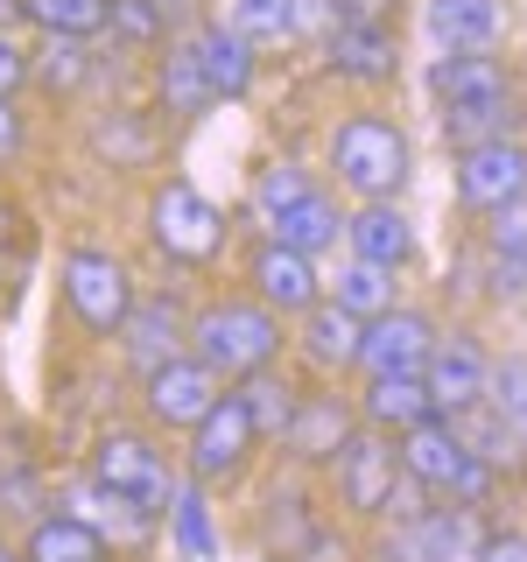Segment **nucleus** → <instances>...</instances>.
<instances>
[{
    "label": "nucleus",
    "mask_w": 527,
    "mask_h": 562,
    "mask_svg": "<svg viewBox=\"0 0 527 562\" xmlns=\"http://www.w3.org/2000/svg\"><path fill=\"white\" fill-rule=\"evenodd\" d=\"M485 380H492V351L479 345L471 324H450L444 338L429 345V359H422V386H429L436 415H450V422L485 408Z\"/></svg>",
    "instance_id": "nucleus-14"
},
{
    "label": "nucleus",
    "mask_w": 527,
    "mask_h": 562,
    "mask_svg": "<svg viewBox=\"0 0 527 562\" xmlns=\"http://www.w3.org/2000/svg\"><path fill=\"white\" fill-rule=\"evenodd\" d=\"M514 246H527V198L500 204L485 218V254H514Z\"/></svg>",
    "instance_id": "nucleus-40"
},
{
    "label": "nucleus",
    "mask_w": 527,
    "mask_h": 562,
    "mask_svg": "<svg viewBox=\"0 0 527 562\" xmlns=\"http://www.w3.org/2000/svg\"><path fill=\"white\" fill-rule=\"evenodd\" d=\"M485 408H492V415H506V422H514V429L527 436V351H500V359H492Z\"/></svg>",
    "instance_id": "nucleus-38"
},
{
    "label": "nucleus",
    "mask_w": 527,
    "mask_h": 562,
    "mask_svg": "<svg viewBox=\"0 0 527 562\" xmlns=\"http://www.w3.org/2000/svg\"><path fill=\"white\" fill-rule=\"evenodd\" d=\"M233 394L246 401V415H254V429L268 436V443H281V429H289L295 401H303V380L289 373V366H260V373H246Z\"/></svg>",
    "instance_id": "nucleus-31"
},
{
    "label": "nucleus",
    "mask_w": 527,
    "mask_h": 562,
    "mask_svg": "<svg viewBox=\"0 0 527 562\" xmlns=\"http://www.w3.org/2000/svg\"><path fill=\"white\" fill-rule=\"evenodd\" d=\"M239 289L254 295V303H268L281 324H295L303 310L324 303V268H316L310 254H295V246L254 233V246L239 254Z\"/></svg>",
    "instance_id": "nucleus-10"
},
{
    "label": "nucleus",
    "mask_w": 527,
    "mask_h": 562,
    "mask_svg": "<svg viewBox=\"0 0 527 562\" xmlns=\"http://www.w3.org/2000/svg\"><path fill=\"white\" fill-rule=\"evenodd\" d=\"M29 78H35V35L14 22V29H0V99H22Z\"/></svg>",
    "instance_id": "nucleus-39"
},
{
    "label": "nucleus",
    "mask_w": 527,
    "mask_h": 562,
    "mask_svg": "<svg viewBox=\"0 0 527 562\" xmlns=\"http://www.w3.org/2000/svg\"><path fill=\"white\" fill-rule=\"evenodd\" d=\"M436 127H444V148H471V140H500V134H514L520 127V99H506V105H464V113H436Z\"/></svg>",
    "instance_id": "nucleus-37"
},
{
    "label": "nucleus",
    "mask_w": 527,
    "mask_h": 562,
    "mask_svg": "<svg viewBox=\"0 0 527 562\" xmlns=\"http://www.w3.org/2000/svg\"><path fill=\"white\" fill-rule=\"evenodd\" d=\"M113 0H22L29 35H70V43H105Z\"/></svg>",
    "instance_id": "nucleus-33"
},
{
    "label": "nucleus",
    "mask_w": 527,
    "mask_h": 562,
    "mask_svg": "<svg viewBox=\"0 0 527 562\" xmlns=\"http://www.w3.org/2000/svg\"><path fill=\"white\" fill-rule=\"evenodd\" d=\"M422 29L436 49H500L514 8L506 0H422Z\"/></svg>",
    "instance_id": "nucleus-24"
},
{
    "label": "nucleus",
    "mask_w": 527,
    "mask_h": 562,
    "mask_svg": "<svg viewBox=\"0 0 527 562\" xmlns=\"http://www.w3.org/2000/svg\"><path fill=\"white\" fill-rule=\"evenodd\" d=\"M457 436H464V450H471V457H485V464H492V471H506V479H520V471H527V436H520L506 415L471 408V415H457Z\"/></svg>",
    "instance_id": "nucleus-34"
},
{
    "label": "nucleus",
    "mask_w": 527,
    "mask_h": 562,
    "mask_svg": "<svg viewBox=\"0 0 527 562\" xmlns=\"http://www.w3.org/2000/svg\"><path fill=\"white\" fill-rule=\"evenodd\" d=\"M260 239H281V246H295V254H310V260L338 254V246H345V204H338V190H330V183L303 190L289 211H274V218L260 225Z\"/></svg>",
    "instance_id": "nucleus-23"
},
{
    "label": "nucleus",
    "mask_w": 527,
    "mask_h": 562,
    "mask_svg": "<svg viewBox=\"0 0 527 562\" xmlns=\"http://www.w3.org/2000/svg\"><path fill=\"white\" fill-rule=\"evenodd\" d=\"M105 35H113L120 57H155V49L176 35V22L155 0H113V22H105Z\"/></svg>",
    "instance_id": "nucleus-35"
},
{
    "label": "nucleus",
    "mask_w": 527,
    "mask_h": 562,
    "mask_svg": "<svg viewBox=\"0 0 527 562\" xmlns=\"http://www.w3.org/2000/svg\"><path fill=\"white\" fill-rule=\"evenodd\" d=\"M211 14H218L233 35H246L260 57L303 43V0H211Z\"/></svg>",
    "instance_id": "nucleus-26"
},
{
    "label": "nucleus",
    "mask_w": 527,
    "mask_h": 562,
    "mask_svg": "<svg viewBox=\"0 0 527 562\" xmlns=\"http://www.w3.org/2000/svg\"><path fill=\"white\" fill-rule=\"evenodd\" d=\"M85 485H99L105 499H127V506L162 520L176 485H183V471H176V457L162 450V436H155L148 422H113V429H99L92 450H85Z\"/></svg>",
    "instance_id": "nucleus-4"
},
{
    "label": "nucleus",
    "mask_w": 527,
    "mask_h": 562,
    "mask_svg": "<svg viewBox=\"0 0 527 562\" xmlns=\"http://www.w3.org/2000/svg\"><path fill=\"white\" fill-rule=\"evenodd\" d=\"M324 176L345 190L351 204L373 198H401L415 183V134L401 127L380 105H359V113H338L324 127Z\"/></svg>",
    "instance_id": "nucleus-1"
},
{
    "label": "nucleus",
    "mask_w": 527,
    "mask_h": 562,
    "mask_svg": "<svg viewBox=\"0 0 527 562\" xmlns=\"http://www.w3.org/2000/svg\"><path fill=\"white\" fill-rule=\"evenodd\" d=\"M479 562H527V535H520V527H485Z\"/></svg>",
    "instance_id": "nucleus-43"
},
{
    "label": "nucleus",
    "mask_w": 527,
    "mask_h": 562,
    "mask_svg": "<svg viewBox=\"0 0 527 562\" xmlns=\"http://www.w3.org/2000/svg\"><path fill=\"white\" fill-rule=\"evenodd\" d=\"M260 450H268V436L254 429L246 401L225 386V394L204 408V422L183 436V450H176V471H183L190 485H204V492H225V485H239L246 471H254Z\"/></svg>",
    "instance_id": "nucleus-6"
},
{
    "label": "nucleus",
    "mask_w": 527,
    "mask_h": 562,
    "mask_svg": "<svg viewBox=\"0 0 527 562\" xmlns=\"http://www.w3.org/2000/svg\"><path fill=\"white\" fill-rule=\"evenodd\" d=\"M436 338H444V316L401 295L394 310L366 316V330H359V380L366 373H422V359H429Z\"/></svg>",
    "instance_id": "nucleus-15"
},
{
    "label": "nucleus",
    "mask_w": 527,
    "mask_h": 562,
    "mask_svg": "<svg viewBox=\"0 0 527 562\" xmlns=\"http://www.w3.org/2000/svg\"><path fill=\"white\" fill-rule=\"evenodd\" d=\"M148 105L162 120H176V127H190V120H204L211 105V85H204V70H198V57L183 49V35H169L162 49L148 57Z\"/></svg>",
    "instance_id": "nucleus-21"
},
{
    "label": "nucleus",
    "mask_w": 527,
    "mask_h": 562,
    "mask_svg": "<svg viewBox=\"0 0 527 562\" xmlns=\"http://www.w3.org/2000/svg\"><path fill=\"white\" fill-rule=\"evenodd\" d=\"M14 233H22V204L0 198V239H14Z\"/></svg>",
    "instance_id": "nucleus-45"
},
{
    "label": "nucleus",
    "mask_w": 527,
    "mask_h": 562,
    "mask_svg": "<svg viewBox=\"0 0 527 562\" xmlns=\"http://www.w3.org/2000/svg\"><path fill=\"white\" fill-rule=\"evenodd\" d=\"M169 549L183 555V562H225V535H218V506H211V492L204 485H176V499H169Z\"/></svg>",
    "instance_id": "nucleus-27"
},
{
    "label": "nucleus",
    "mask_w": 527,
    "mask_h": 562,
    "mask_svg": "<svg viewBox=\"0 0 527 562\" xmlns=\"http://www.w3.org/2000/svg\"><path fill=\"white\" fill-rule=\"evenodd\" d=\"M401 443V471L429 492V499H444V492L457 485V471L471 464V450H464V436H457V422L450 415H429L422 429H408V436H394Z\"/></svg>",
    "instance_id": "nucleus-25"
},
{
    "label": "nucleus",
    "mask_w": 527,
    "mask_h": 562,
    "mask_svg": "<svg viewBox=\"0 0 527 562\" xmlns=\"http://www.w3.org/2000/svg\"><path fill=\"white\" fill-rule=\"evenodd\" d=\"M134 295H141V281H134L127 254L92 246V239H78V246L57 254V303L70 310V324H78L85 338L113 345V330L127 324V310H134Z\"/></svg>",
    "instance_id": "nucleus-5"
},
{
    "label": "nucleus",
    "mask_w": 527,
    "mask_h": 562,
    "mask_svg": "<svg viewBox=\"0 0 527 562\" xmlns=\"http://www.w3.org/2000/svg\"><path fill=\"white\" fill-rule=\"evenodd\" d=\"M99 78V43H70V35H35V92L49 99H78Z\"/></svg>",
    "instance_id": "nucleus-29"
},
{
    "label": "nucleus",
    "mask_w": 527,
    "mask_h": 562,
    "mask_svg": "<svg viewBox=\"0 0 527 562\" xmlns=\"http://www.w3.org/2000/svg\"><path fill=\"white\" fill-rule=\"evenodd\" d=\"M49 506H57V499H49L43 471H35L22 450H0V520H22L29 527L35 514H49Z\"/></svg>",
    "instance_id": "nucleus-36"
},
{
    "label": "nucleus",
    "mask_w": 527,
    "mask_h": 562,
    "mask_svg": "<svg viewBox=\"0 0 527 562\" xmlns=\"http://www.w3.org/2000/svg\"><path fill=\"white\" fill-rule=\"evenodd\" d=\"M422 85H429L436 113H464V105H506L514 99V70H506L500 49H436Z\"/></svg>",
    "instance_id": "nucleus-18"
},
{
    "label": "nucleus",
    "mask_w": 527,
    "mask_h": 562,
    "mask_svg": "<svg viewBox=\"0 0 527 562\" xmlns=\"http://www.w3.org/2000/svg\"><path fill=\"white\" fill-rule=\"evenodd\" d=\"M485 281H492V295H527V246H514V254H485Z\"/></svg>",
    "instance_id": "nucleus-41"
},
{
    "label": "nucleus",
    "mask_w": 527,
    "mask_h": 562,
    "mask_svg": "<svg viewBox=\"0 0 527 562\" xmlns=\"http://www.w3.org/2000/svg\"><path fill=\"white\" fill-rule=\"evenodd\" d=\"M324 479H330V499H338L345 520L380 527L386 506H394V485H401V443L359 422V429L345 436V450L324 464Z\"/></svg>",
    "instance_id": "nucleus-7"
},
{
    "label": "nucleus",
    "mask_w": 527,
    "mask_h": 562,
    "mask_svg": "<svg viewBox=\"0 0 527 562\" xmlns=\"http://www.w3.org/2000/svg\"><path fill=\"white\" fill-rule=\"evenodd\" d=\"M359 330H366L359 316L324 295L316 310H303L289 324V359L303 366V380H351L359 373Z\"/></svg>",
    "instance_id": "nucleus-17"
},
{
    "label": "nucleus",
    "mask_w": 527,
    "mask_h": 562,
    "mask_svg": "<svg viewBox=\"0 0 527 562\" xmlns=\"http://www.w3.org/2000/svg\"><path fill=\"white\" fill-rule=\"evenodd\" d=\"M303 190H316V169H303L295 155H281V162H260L254 169V183H246V204H239V218H246V233H260V225L274 218V211H289Z\"/></svg>",
    "instance_id": "nucleus-32"
},
{
    "label": "nucleus",
    "mask_w": 527,
    "mask_h": 562,
    "mask_svg": "<svg viewBox=\"0 0 527 562\" xmlns=\"http://www.w3.org/2000/svg\"><path fill=\"white\" fill-rule=\"evenodd\" d=\"M359 429V408H351V394L338 380H310L303 401H295L289 429H281V457H289L295 471H324L330 457L345 450V436Z\"/></svg>",
    "instance_id": "nucleus-11"
},
{
    "label": "nucleus",
    "mask_w": 527,
    "mask_h": 562,
    "mask_svg": "<svg viewBox=\"0 0 527 562\" xmlns=\"http://www.w3.org/2000/svg\"><path fill=\"white\" fill-rule=\"evenodd\" d=\"M485 514H471V506H450L436 499L429 514L415 520V562H479V541H485Z\"/></svg>",
    "instance_id": "nucleus-28"
},
{
    "label": "nucleus",
    "mask_w": 527,
    "mask_h": 562,
    "mask_svg": "<svg viewBox=\"0 0 527 562\" xmlns=\"http://www.w3.org/2000/svg\"><path fill=\"white\" fill-rule=\"evenodd\" d=\"M176 35H183V49L198 57V70H204V85H211V99H218V105H246V99H254V85H260V49L246 43V35H233L211 8H204L190 29H176Z\"/></svg>",
    "instance_id": "nucleus-16"
},
{
    "label": "nucleus",
    "mask_w": 527,
    "mask_h": 562,
    "mask_svg": "<svg viewBox=\"0 0 527 562\" xmlns=\"http://www.w3.org/2000/svg\"><path fill=\"white\" fill-rule=\"evenodd\" d=\"M330 8H338V22H394L401 29V8H408V0H330Z\"/></svg>",
    "instance_id": "nucleus-44"
},
{
    "label": "nucleus",
    "mask_w": 527,
    "mask_h": 562,
    "mask_svg": "<svg viewBox=\"0 0 527 562\" xmlns=\"http://www.w3.org/2000/svg\"><path fill=\"white\" fill-rule=\"evenodd\" d=\"M330 85H351V92H386L401 78V29L394 22H338L316 43Z\"/></svg>",
    "instance_id": "nucleus-12"
},
{
    "label": "nucleus",
    "mask_w": 527,
    "mask_h": 562,
    "mask_svg": "<svg viewBox=\"0 0 527 562\" xmlns=\"http://www.w3.org/2000/svg\"><path fill=\"white\" fill-rule=\"evenodd\" d=\"M113 351H120V366H127L134 380L155 373V366L176 359V351H190V303L176 289H141L127 324L113 330Z\"/></svg>",
    "instance_id": "nucleus-13"
},
{
    "label": "nucleus",
    "mask_w": 527,
    "mask_h": 562,
    "mask_svg": "<svg viewBox=\"0 0 527 562\" xmlns=\"http://www.w3.org/2000/svg\"><path fill=\"white\" fill-rule=\"evenodd\" d=\"M351 408H359L366 429L408 436V429H422V422L436 415V401H429V386H422V373H366L351 386Z\"/></svg>",
    "instance_id": "nucleus-22"
},
{
    "label": "nucleus",
    "mask_w": 527,
    "mask_h": 562,
    "mask_svg": "<svg viewBox=\"0 0 527 562\" xmlns=\"http://www.w3.org/2000/svg\"><path fill=\"white\" fill-rule=\"evenodd\" d=\"M141 233H148V246L169 268H218L225 246H233V211L211 198V190H198L190 176H155Z\"/></svg>",
    "instance_id": "nucleus-3"
},
{
    "label": "nucleus",
    "mask_w": 527,
    "mask_h": 562,
    "mask_svg": "<svg viewBox=\"0 0 527 562\" xmlns=\"http://www.w3.org/2000/svg\"><path fill=\"white\" fill-rule=\"evenodd\" d=\"M345 254L351 260H373V268L408 274V260H415V218L401 211V198L345 204Z\"/></svg>",
    "instance_id": "nucleus-19"
},
{
    "label": "nucleus",
    "mask_w": 527,
    "mask_h": 562,
    "mask_svg": "<svg viewBox=\"0 0 527 562\" xmlns=\"http://www.w3.org/2000/svg\"><path fill=\"white\" fill-rule=\"evenodd\" d=\"M22 562H113L120 549L99 535V520H85L78 506H49V514H35L22 527Z\"/></svg>",
    "instance_id": "nucleus-20"
},
{
    "label": "nucleus",
    "mask_w": 527,
    "mask_h": 562,
    "mask_svg": "<svg viewBox=\"0 0 527 562\" xmlns=\"http://www.w3.org/2000/svg\"><path fill=\"white\" fill-rule=\"evenodd\" d=\"M113 562H120V555H113Z\"/></svg>",
    "instance_id": "nucleus-47"
},
{
    "label": "nucleus",
    "mask_w": 527,
    "mask_h": 562,
    "mask_svg": "<svg viewBox=\"0 0 527 562\" xmlns=\"http://www.w3.org/2000/svg\"><path fill=\"white\" fill-rule=\"evenodd\" d=\"M450 198L471 218H492L500 204L527 198V140L500 134V140H471V148L450 155Z\"/></svg>",
    "instance_id": "nucleus-9"
},
{
    "label": "nucleus",
    "mask_w": 527,
    "mask_h": 562,
    "mask_svg": "<svg viewBox=\"0 0 527 562\" xmlns=\"http://www.w3.org/2000/svg\"><path fill=\"white\" fill-rule=\"evenodd\" d=\"M0 562H22V549H14V541H0Z\"/></svg>",
    "instance_id": "nucleus-46"
},
{
    "label": "nucleus",
    "mask_w": 527,
    "mask_h": 562,
    "mask_svg": "<svg viewBox=\"0 0 527 562\" xmlns=\"http://www.w3.org/2000/svg\"><path fill=\"white\" fill-rule=\"evenodd\" d=\"M190 359H204L225 386H239L246 373L289 359V324L246 289H218L204 303H190Z\"/></svg>",
    "instance_id": "nucleus-2"
},
{
    "label": "nucleus",
    "mask_w": 527,
    "mask_h": 562,
    "mask_svg": "<svg viewBox=\"0 0 527 562\" xmlns=\"http://www.w3.org/2000/svg\"><path fill=\"white\" fill-rule=\"evenodd\" d=\"M29 155V113L22 99H0V169H14Z\"/></svg>",
    "instance_id": "nucleus-42"
},
{
    "label": "nucleus",
    "mask_w": 527,
    "mask_h": 562,
    "mask_svg": "<svg viewBox=\"0 0 527 562\" xmlns=\"http://www.w3.org/2000/svg\"><path fill=\"white\" fill-rule=\"evenodd\" d=\"M134 394H141V422H148V429L162 436V443H169V436L183 443V436L204 422V408L225 394V380L211 373L204 359L176 351V359H162L155 373H141V380H134Z\"/></svg>",
    "instance_id": "nucleus-8"
},
{
    "label": "nucleus",
    "mask_w": 527,
    "mask_h": 562,
    "mask_svg": "<svg viewBox=\"0 0 527 562\" xmlns=\"http://www.w3.org/2000/svg\"><path fill=\"white\" fill-rule=\"evenodd\" d=\"M324 295L338 310H351L366 324V316H380V310H394L401 303V274L394 268H373V260H338V274H324Z\"/></svg>",
    "instance_id": "nucleus-30"
}]
</instances>
